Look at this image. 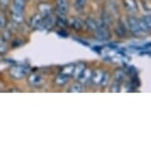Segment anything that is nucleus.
Returning a JSON list of instances; mask_svg holds the SVG:
<instances>
[{
	"mask_svg": "<svg viewBox=\"0 0 151 151\" xmlns=\"http://www.w3.org/2000/svg\"><path fill=\"white\" fill-rule=\"evenodd\" d=\"M13 12L12 18L15 22L21 23L23 21V13L25 10V5H26V0H13Z\"/></svg>",
	"mask_w": 151,
	"mask_h": 151,
	"instance_id": "obj_1",
	"label": "nucleus"
},
{
	"mask_svg": "<svg viewBox=\"0 0 151 151\" xmlns=\"http://www.w3.org/2000/svg\"><path fill=\"white\" fill-rule=\"evenodd\" d=\"M95 31H96V38H98L99 40L106 41V40H109L111 38L109 28H108L107 25L104 24L102 21L97 23Z\"/></svg>",
	"mask_w": 151,
	"mask_h": 151,
	"instance_id": "obj_2",
	"label": "nucleus"
},
{
	"mask_svg": "<svg viewBox=\"0 0 151 151\" xmlns=\"http://www.w3.org/2000/svg\"><path fill=\"white\" fill-rule=\"evenodd\" d=\"M129 26L130 32L134 36H140L142 34H144L142 32L140 25H139V20L134 18V17H129Z\"/></svg>",
	"mask_w": 151,
	"mask_h": 151,
	"instance_id": "obj_3",
	"label": "nucleus"
},
{
	"mask_svg": "<svg viewBox=\"0 0 151 151\" xmlns=\"http://www.w3.org/2000/svg\"><path fill=\"white\" fill-rule=\"evenodd\" d=\"M10 73H11V76H12V77L16 78V79H21L26 75L27 70L25 69L23 66H19V65H17V66H13L12 68H11Z\"/></svg>",
	"mask_w": 151,
	"mask_h": 151,
	"instance_id": "obj_4",
	"label": "nucleus"
},
{
	"mask_svg": "<svg viewBox=\"0 0 151 151\" xmlns=\"http://www.w3.org/2000/svg\"><path fill=\"white\" fill-rule=\"evenodd\" d=\"M56 6H58V11L61 16L66 15L69 9V3L68 0H56Z\"/></svg>",
	"mask_w": 151,
	"mask_h": 151,
	"instance_id": "obj_5",
	"label": "nucleus"
},
{
	"mask_svg": "<svg viewBox=\"0 0 151 151\" xmlns=\"http://www.w3.org/2000/svg\"><path fill=\"white\" fill-rule=\"evenodd\" d=\"M70 76L69 74H66V73H64V72H62L60 75H58V77H56L55 79V83L59 85V86H62V85H64V84H66L68 81H69V79H70Z\"/></svg>",
	"mask_w": 151,
	"mask_h": 151,
	"instance_id": "obj_6",
	"label": "nucleus"
},
{
	"mask_svg": "<svg viewBox=\"0 0 151 151\" xmlns=\"http://www.w3.org/2000/svg\"><path fill=\"white\" fill-rule=\"evenodd\" d=\"M104 73L102 72L101 70H96L95 72H92V76H91V79L95 84H101L102 78H103Z\"/></svg>",
	"mask_w": 151,
	"mask_h": 151,
	"instance_id": "obj_7",
	"label": "nucleus"
},
{
	"mask_svg": "<svg viewBox=\"0 0 151 151\" xmlns=\"http://www.w3.org/2000/svg\"><path fill=\"white\" fill-rule=\"evenodd\" d=\"M29 82L34 86H39V85H41L44 80H42V78L41 77L40 75H37V74H32V75L30 76L29 78Z\"/></svg>",
	"mask_w": 151,
	"mask_h": 151,
	"instance_id": "obj_8",
	"label": "nucleus"
},
{
	"mask_svg": "<svg viewBox=\"0 0 151 151\" xmlns=\"http://www.w3.org/2000/svg\"><path fill=\"white\" fill-rule=\"evenodd\" d=\"M124 6L129 12H135L137 10V5H136L135 0H124Z\"/></svg>",
	"mask_w": 151,
	"mask_h": 151,
	"instance_id": "obj_9",
	"label": "nucleus"
},
{
	"mask_svg": "<svg viewBox=\"0 0 151 151\" xmlns=\"http://www.w3.org/2000/svg\"><path fill=\"white\" fill-rule=\"evenodd\" d=\"M91 76H92V71L88 70V69L85 68L84 71L82 72V74L80 75V77H79V79H80V81L82 82V83H85V82H87V81L90 80Z\"/></svg>",
	"mask_w": 151,
	"mask_h": 151,
	"instance_id": "obj_10",
	"label": "nucleus"
},
{
	"mask_svg": "<svg viewBox=\"0 0 151 151\" xmlns=\"http://www.w3.org/2000/svg\"><path fill=\"white\" fill-rule=\"evenodd\" d=\"M69 24H70V27L73 28L74 30H76V31L82 30V23L80 20L76 19V18H72L70 20Z\"/></svg>",
	"mask_w": 151,
	"mask_h": 151,
	"instance_id": "obj_11",
	"label": "nucleus"
},
{
	"mask_svg": "<svg viewBox=\"0 0 151 151\" xmlns=\"http://www.w3.org/2000/svg\"><path fill=\"white\" fill-rule=\"evenodd\" d=\"M42 17L41 15H35L32 18V21H31V24H32L33 28H39L42 26Z\"/></svg>",
	"mask_w": 151,
	"mask_h": 151,
	"instance_id": "obj_12",
	"label": "nucleus"
},
{
	"mask_svg": "<svg viewBox=\"0 0 151 151\" xmlns=\"http://www.w3.org/2000/svg\"><path fill=\"white\" fill-rule=\"evenodd\" d=\"M84 69H85L84 64H78V65H76V66H74V69H73V72H72L74 77H75V78L80 77V75L82 74V72L84 71Z\"/></svg>",
	"mask_w": 151,
	"mask_h": 151,
	"instance_id": "obj_13",
	"label": "nucleus"
},
{
	"mask_svg": "<svg viewBox=\"0 0 151 151\" xmlns=\"http://www.w3.org/2000/svg\"><path fill=\"white\" fill-rule=\"evenodd\" d=\"M116 32L118 34V36L119 37H124L125 36V28L122 22H119L118 25H116Z\"/></svg>",
	"mask_w": 151,
	"mask_h": 151,
	"instance_id": "obj_14",
	"label": "nucleus"
},
{
	"mask_svg": "<svg viewBox=\"0 0 151 151\" xmlns=\"http://www.w3.org/2000/svg\"><path fill=\"white\" fill-rule=\"evenodd\" d=\"M87 0H74V4H75V8L78 11H82L84 7L86 6Z\"/></svg>",
	"mask_w": 151,
	"mask_h": 151,
	"instance_id": "obj_15",
	"label": "nucleus"
},
{
	"mask_svg": "<svg viewBox=\"0 0 151 151\" xmlns=\"http://www.w3.org/2000/svg\"><path fill=\"white\" fill-rule=\"evenodd\" d=\"M83 91V86L79 83H75L73 84L72 86L70 87L69 89V92H75V93H79V92H82Z\"/></svg>",
	"mask_w": 151,
	"mask_h": 151,
	"instance_id": "obj_16",
	"label": "nucleus"
},
{
	"mask_svg": "<svg viewBox=\"0 0 151 151\" xmlns=\"http://www.w3.org/2000/svg\"><path fill=\"white\" fill-rule=\"evenodd\" d=\"M6 24H7L6 17H5L3 13L0 12V29H3V28L6 27Z\"/></svg>",
	"mask_w": 151,
	"mask_h": 151,
	"instance_id": "obj_17",
	"label": "nucleus"
},
{
	"mask_svg": "<svg viewBox=\"0 0 151 151\" xmlns=\"http://www.w3.org/2000/svg\"><path fill=\"white\" fill-rule=\"evenodd\" d=\"M86 25L90 30H95L97 26V22L94 21L93 19H88L86 21Z\"/></svg>",
	"mask_w": 151,
	"mask_h": 151,
	"instance_id": "obj_18",
	"label": "nucleus"
},
{
	"mask_svg": "<svg viewBox=\"0 0 151 151\" xmlns=\"http://www.w3.org/2000/svg\"><path fill=\"white\" fill-rule=\"evenodd\" d=\"M73 69H74V65H68V66H66L64 68L63 72L66 73V74H69V75H71L73 72Z\"/></svg>",
	"mask_w": 151,
	"mask_h": 151,
	"instance_id": "obj_19",
	"label": "nucleus"
},
{
	"mask_svg": "<svg viewBox=\"0 0 151 151\" xmlns=\"http://www.w3.org/2000/svg\"><path fill=\"white\" fill-rule=\"evenodd\" d=\"M109 74L108 73H104V75H103V78H102V81H101V83L103 84V86H105V85H107L108 83V81H109Z\"/></svg>",
	"mask_w": 151,
	"mask_h": 151,
	"instance_id": "obj_20",
	"label": "nucleus"
},
{
	"mask_svg": "<svg viewBox=\"0 0 151 151\" xmlns=\"http://www.w3.org/2000/svg\"><path fill=\"white\" fill-rule=\"evenodd\" d=\"M8 4H9V0H0V7L2 8V9H5Z\"/></svg>",
	"mask_w": 151,
	"mask_h": 151,
	"instance_id": "obj_21",
	"label": "nucleus"
},
{
	"mask_svg": "<svg viewBox=\"0 0 151 151\" xmlns=\"http://www.w3.org/2000/svg\"><path fill=\"white\" fill-rule=\"evenodd\" d=\"M124 73L122 72V71H119V72H116V78H118V80H122V79H124Z\"/></svg>",
	"mask_w": 151,
	"mask_h": 151,
	"instance_id": "obj_22",
	"label": "nucleus"
},
{
	"mask_svg": "<svg viewBox=\"0 0 151 151\" xmlns=\"http://www.w3.org/2000/svg\"><path fill=\"white\" fill-rule=\"evenodd\" d=\"M58 24L60 25V26H64L65 21H63V19H62V18H58Z\"/></svg>",
	"mask_w": 151,
	"mask_h": 151,
	"instance_id": "obj_23",
	"label": "nucleus"
},
{
	"mask_svg": "<svg viewBox=\"0 0 151 151\" xmlns=\"http://www.w3.org/2000/svg\"><path fill=\"white\" fill-rule=\"evenodd\" d=\"M112 91L114 92V91H115V92H119V85H114V86L112 87Z\"/></svg>",
	"mask_w": 151,
	"mask_h": 151,
	"instance_id": "obj_24",
	"label": "nucleus"
},
{
	"mask_svg": "<svg viewBox=\"0 0 151 151\" xmlns=\"http://www.w3.org/2000/svg\"><path fill=\"white\" fill-rule=\"evenodd\" d=\"M58 34H62V37H67V33H64V32H61V31H59V32H58Z\"/></svg>",
	"mask_w": 151,
	"mask_h": 151,
	"instance_id": "obj_25",
	"label": "nucleus"
}]
</instances>
